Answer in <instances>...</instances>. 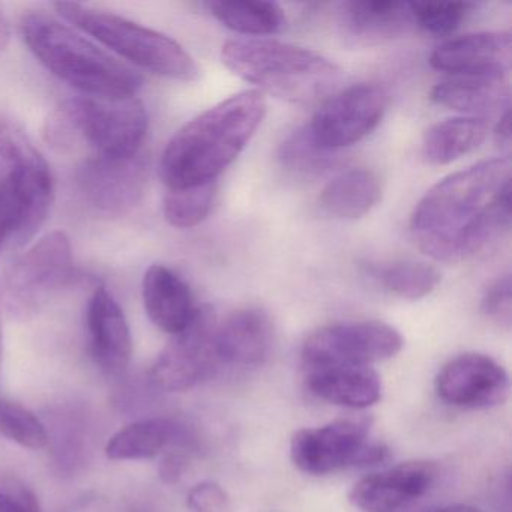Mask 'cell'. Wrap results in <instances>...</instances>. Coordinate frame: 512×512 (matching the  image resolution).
<instances>
[{
	"instance_id": "obj_1",
	"label": "cell",
	"mask_w": 512,
	"mask_h": 512,
	"mask_svg": "<svg viewBox=\"0 0 512 512\" xmlns=\"http://www.w3.org/2000/svg\"><path fill=\"white\" fill-rule=\"evenodd\" d=\"M511 226V161H481L437 182L419 200L410 232L437 262H460L487 250Z\"/></svg>"
},
{
	"instance_id": "obj_2",
	"label": "cell",
	"mask_w": 512,
	"mask_h": 512,
	"mask_svg": "<svg viewBox=\"0 0 512 512\" xmlns=\"http://www.w3.org/2000/svg\"><path fill=\"white\" fill-rule=\"evenodd\" d=\"M263 94L239 92L188 122L164 149L160 176L167 190L217 182L242 154L266 115Z\"/></svg>"
},
{
	"instance_id": "obj_3",
	"label": "cell",
	"mask_w": 512,
	"mask_h": 512,
	"mask_svg": "<svg viewBox=\"0 0 512 512\" xmlns=\"http://www.w3.org/2000/svg\"><path fill=\"white\" fill-rule=\"evenodd\" d=\"M20 29L35 58L85 97L124 100L136 97L142 86L133 68L49 14H26Z\"/></svg>"
},
{
	"instance_id": "obj_4",
	"label": "cell",
	"mask_w": 512,
	"mask_h": 512,
	"mask_svg": "<svg viewBox=\"0 0 512 512\" xmlns=\"http://www.w3.org/2000/svg\"><path fill=\"white\" fill-rule=\"evenodd\" d=\"M148 113L137 98L80 97L59 104L44 125V139L61 154L130 158L142 152Z\"/></svg>"
},
{
	"instance_id": "obj_5",
	"label": "cell",
	"mask_w": 512,
	"mask_h": 512,
	"mask_svg": "<svg viewBox=\"0 0 512 512\" xmlns=\"http://www.w3.org/2000/svg\"><path fill=\"white\" fill-rule=\"evenodd\" d=\"M227 70L269 94L292 104H311L337 85L341 70L325 56L275 40H233L224 44Z\"/></svg>"
},
{
	"instance_id": "obj_6",
	"label": "cell",
	"mask_w": 512,
	"mask_h": 512,
	"mask_svg": "<svg viewBox=\"0 0 512 512\" xmlns=\"http://www.w3.org/2000/svg\"><path fill=\"white\" fill-rule=\"evenodd\" d=\"M53 202L49 164L19 124L0 115V206L10 218L11 248L35 238Z\"/></svg>"
},
{
	"instance_id": "obj_7",
	"label": "cell",
	"mask_w": 512,
	"mask_h": 512,
	"mask_svg": "<svg viewBox=\"0 0 512 512\" xmlns=\"http://www.w3.org/2000/svg\"><path fill=\"white\" fill-rule=\"evenodd\" d=\"M59 16L94 37L110 52L155 76L179 82L199 79V67L190 53L167 35L137 25L109 11L97 10L77 2L55 4Z\"/></svg>"
},
{
	"instance_id": "obj_8",
	"label": "cell",
	"mask_w": 512,
	"mask_h": 512,
	"mask_svg": "<svg viewBox=\"0 0 512 512\" xmlns=\"http://www.w3.org/2000/svg\"><path fill=\"white\" fill-rule=\"evenodd\" d=\"M290 458L301 472L320 476L383 463L389 458V449L371 440L368 419H338L296 431L290 442Z\"/></svg>"
},
{
	"instance_id": "obj_9",
	"label": "cell",
	"mask_w": 512,
	"mask_h": 512,
	"mask_svg": "<svg viewBox=\"0 0 512 512\" xmlns=\"http://www.w3.org/2000/svg\"><path fill=\"white\" fill-rule=\"evenodd\" d=\"M74 260L70 238L53 232L20 256L5 278V295L11 310L19 314L40 310L73 278Z\"/></svg>"
},
{
	"instance_id": "obj_10",
	"label": "cell",
	"mask_w": 512,
	"mask_h": 512,
	"mask_svg": "<svg viewBox=\"0 0 512 512\" xmlns=\"http://www.w3.org/2000/svg\"><path fill=\"white\" fill-rule=\"evenodd\" d=\"M403 335L377 320L335 323L310 335L302 346L305 368L370 365L394 358L403 349Z\"/></svg>"
},
{
	"instance_id": "obj_11",
	"label": "cell",
	"mask_w": 512,
	"mask_h": 512,
	"mask_svg": "<svg viewBox=\"0 0 512 512\" xmlns=\"http://www.w3.org/2000/svg\"><path fill=\"white\" fill-rule=\"evenodd\" d=\"M388 92L377 83H358L332 94L317 110L308 133L328 152L349 148L370 136L388 110Z\"/></svg>"
},
{
	"instance_id": "obj_12",
	"label": "cell",
	"mask_w": 512,
	"mask_h": 512,
	"mask_svg": "<svg viewBox=\"0 0 512 512\" xmlns=\"http://www.w3.org/2000/svg\"><path fill=\"white\" fill-rule=\"evenodd\" d=\"M215 329L214 311L200 307L190 326L173 335L152 365L149 371L152 385L161 391L181 392L211 379L220 365L215 353Z\"/></svg>"
},
{
	"instance_id": "obj_13",
	"label": "cell",
	"mask_w": 512,
	"mask_h": 512,
	"mask_svg": "<svg viewBox=\"0 0 512 512\" xmlns=\"http://www.w3.org/2000/svg\"><path fill=\"white\" fill-rule=\"evenodd\" d=\"M148 175L142 152L130 158H86L77 172V185L95 212L122 217L142 199Z\"/></svg>"
},
{
	"instance_id": "obj_14",
	"label": "cell",
	"mask_w": 512,
	"mask_h": 512,
	"mask_svg": "<svg viewBox=\"0 0 512 512\" xmlns=\"http://www.w3.org/2000/svg\"><path fill=\"white\" fill-rule=\"evenodd\" d=\"M440 400L461 409H488L508 398L505 368L482 353H463L449 359L436 376Z\"/></svg>"
},
{
	"instance_id": "obj_15",
	"label": "cell",
	"mask_w": 512,
	"mask_h": 512,
	"mask_svg": "<svg viewBox=\"0 0 512 512\" xmlns=\"http://www.w3.org/2000/svg\"><path fill=\"white\" fill-rule=\"evenodd\" d=\"M436 478L433 461H406L359 479L349 500L362 512H397L424 496Z\"/></svg>"
},
{
	"instance_id": "obj_16",
	"label": "cell",
	"mask_w": 512,
	"mask_h": 512,
	"mask_svg": "<svg viewBox=\"0 0 512 512\" xmlns=\"http://www.w3.org/2000/svg\"><path fill=\"white\" fill-rule=\"evenodd\" d=\"M511 47L509 32H475L440 44L431 53L430 64L448 77L506 79L511 70Z\"/></svg>"
},
{
	"instance_id": "obj_17",
	"label": "cell",
	"mask_w": 512,
	"mask_h": 512,
	"mask_svg": "<svg viewBox=\"0 0 512 512\" xmlns=\"http://www.w3.org/2000/svg\"><path fill=\"white\" fill-rule=\"evenodd\" d=\"M86 326L95 364L112 376L124 373L133 355V338L124 311L104 286L89 299Z\"/></svg>"
},
{
	"instance_id": "obj_18",
	"label": "cell",
	"mask_w": 512,
	"mask_h": 512,
	"mask_svg": "<svg viewBox=\"0 0 512 512\" xmlns=\"http://www.w3.org/2000/svg\"><path fill=\"white\" fill-rule=\"evenodd\" d=\"M274 328L271 317L262 308H242L230 314L215 329V353L218 362L236 367H254L268 358Z\"/></svg>"
},
{
	"instance_id": "obj_19",
	"label": "cell",
	"mask_w": 512,
	"mask_h": 512,
	"mask_svg": "<svg viewBox=\"0 0 512 512\" xmlns=\"http://www.w3.org/2000/svg\"><path fill=\"white\" fill-rule=\"evenodd\" d=\"M344 37L356 46H379L409 34L415 26L412 2H347L341 10Z\"/></svg>"
},
{
	"instance_id": "obj_20",
	"label": "cell",
	"mask_w": 512,
	"mask_h": 512,
	"mask_svg": "<svg viewBox=\"0 0 512 512\" xmlns=\"http://www.w3.org/2000/svg\"><path fill=\"white\" fill-rule=\"evenodd\" d=\"M142 293L149 320L166 334H181L199 310L190 286L167 266L152 265L146 271Z\"/></svg>"
},
{
	"instance_id": "obj_21",
	"label": "cell",
	"mask_w": 512,
	"mask_h": 512,
	"mask_svg": "<svg viewBox=\"0 0 512 512\" xmlns=\"http://www.w3.org/2000/svg\"><path fill=\"white\" fill-rule=\"evenodd\" d=\"M307 386L320 400L347 409H367L382 398V380L370 365L311 368Z\"/></svg>"
},
{
	"instance_id": "obj_22",
	"label": "cell",
	"mask_w": 512,
	"mask_h": 512,
	"mask_svg": "<svg viewBox=\"0 0 512 512\" xmlns=\"http://www.w3.org/2000/svg\"><path fill=\"white\" fill-rule=\"evenodd\" d=\"M430 98L467 118L485 119L509 109L508 83L499 77H448L431 89Z\"/></svg>"
},
{
	"instance_id": "obj_23",
	"label": "cell",
	"mask_w": 512,
	"mask_h": 512,
	"mask_svg": "<svg viewBox=\"0 0 512 512\" xmlns=\"http://www.w3.org/2000/svg\"><path fill=\"white\" fill-rule=\"evenodd\" d=\"M187 437L184 425L175 419H140L110 437L106 455L113 461L151 460L170 446L187 442Z\"/></svg>"
},
{
	"instance_id": "obj_24",
	"label": "cell",
	"mask_w": 512,
	"mask_h": 512,
	"mask_svg": "<svg viewBox=\"0 0 512 512\" xmlns=\"http://www.w3.org/2000/svg\"><path fill=\"white\" fill-rule=\"evenodd\" d=\"M382 181L365 167L344 170L332 178L320 193V206L340 220H358L370 214L382 200Z\"/></svg>"
},
{
	"instance_id": "obj_25",
	"label": "cell",
	"mask_w": 512,
	"mask_h": 512,
	"mask_svg": "<svg viewBox=\"0 0 512 512\" xmlns=\"http://www.w3.org/2000/svg\"><path fill=\"white\" fill-rule=\"evenodd\" d=\"M488 125L485 119H446L428 128L422 140V157L428 164L445 166L460 160L479 148L487 137Z\"/></svg>"
},
{
	"instance_id": "obj_26",
	"label": "cell",
	"mask_w": 512,
	"mask_h": 512,
	"mask_svg": "<svg viewBox=\"0 0 512 512\" xmlns=\"http://www.w3.org/2000/svg\"><path fill=\"white\" fill-rule=\"evenodd\" d=\"M208 8L221 25L247 37H268L277 34L286 25L283 10L274 2L217 0L209 2Z\"/></svg>"
},
{
	"instance_id": "obj_27",
	"label": "cell",
	"mask_w": 512,
	"mask_h": 512,
	"mask_svg": "<svg viewBox=\"0 0 512 512\" xmlns=\"http://www.w3.org/2000/svg\"><path fill=\"white\" fill-rule=\"evenodd\" d=\"M217 196V182L196 187L167 190L164 197V218L170 226L191 229L208 218Z\"/></svg>"
},
{
	"instance_id": "obj_28",
	"label": "cell",
	"mask_w": 512,
	"mask_h": 512,
	"mask_svg": "<svg viewBox=\"0 0 512 512\" xmlns=\"http://www.w3.org/2000/svg\"><path fill=\"white\" fill-rule=\"evenodd\" d=\"M380 283L388 292L407 301H418L436 290L440 274L434 266L421 262H398L379 272Z\"/></svg>"
},
{
	"instance_id": "obj_29",
	"label": "cell",
	"mask_w": 512,
	"mask_h": 512,
	"mask_svg": "<svg viewBox=\"0 0 512 512\" xmlns=\"http://www.w3.org/2000/svg\"><path fill=\"white\" fill-rule=\"evenodd\" d=\"M335 158L334 152L317 146L307 127L290 133L278 149V160L283 167L298 175L311 176L326 172L334 166Z\"/></svg>"
},
{
	"instance_id": "obj_30",
	"label": "cell",
	"mask_w": 512,
	"mask_h": 512,
	"mask_svg": "<svg viewBox=\"0 0 512 512\" xmlns=\"http://www.w3.org/2000/svg\"><path fill=\"white\" fill-rule=\"evenodd\" d=\"M0 436L32 451L49 446L47 425L31 410L11 401L0 400Z\"/></svg>"
},
{
	"instance_id": "obj_31",
	"label": "cell",
	"mask_w": 512,
	"mask_h": 512,
	"mask_svg": "<svg viewBox=\"0 0 512 512\" xmlns=\"http://www.w3.org/2000/svg\"><path fill=\"white\" fill-rule=\"evenodd\" d=\"M478 5L470 2H448V4H419L412 2L416 28L431 35H451L475 13Z\"/></svg>"
},
{
	"instance_id": "obj_32",
	"label": "cell",
	"mask_w": 512,
	"mask_h": 512,
	"mask_svg": "<svg viewBox=\"0 0 512 512\" xmlns=\"http://www.w3.org/2000/svg\"><path fill=\"white\" fill-rule=\"evenodd\" d=\"M481 311L488 320L502 326L511 328L512 322V289L511 277L502 275L496 278L485 290L481 301Z\"/></svg>"
},
{
	"instance_id": "obj_33",
	"label": "cell",
	"mask_w": 512,
	"mask_h": 512,
	"mask_svg": "<svg viewBox=\"0 0 512 512\" xmlns=\"http://www.w3.org/2000/svg\"><path fill=\"white\" fill-rule=\"evenodd\" d=\"M0 512H41L40 502L25 482L0 472Z\"/></svg>"
},
{
	"instance_id": "obj_34",
	"label": "cell",
	"mask_w": 512,
	"mask_h": 512,
	"mask_svg": "<svg viewBox=\"0 0 512 512\" xmlns=\"http://www.w3.org/2000/svg\"><path fill=\"white\" fill-rule=\"evenodd\" d=\"M187 505L191 512H226L229 508V497L220 485L202 482L191 488Z\"/></svg>"
},
{
	"instance_id": "obj_35",
	"label": "cell",
	"mask_w": 512,
	"mask_h": 512,
	"mask_svg": "<svg viewBox=\"0 0 512 512\" xmlns=\"http://www.w3.org/2000/svg\"><path fill=\"white\" fill-rule=\"evenodd\" d=\"M187 466V455L182 454V452L173 451L169 452V454L161 460L158 472H160V478L163 479V482H166V484H175V482H178L181 476L184 475Z\"/></svg>"
},
{
	"instance_id": "obj_36",
	"label": "cell",
	"mask_w": 512,
	"mask_h": 512,
	"mask_svg": "<svg viewBox=\"0 0 512 512\" xmlns=\"http://www.w3.org/2000/svg\"><path fill=\"white\" fill-rule=\"evenodd\" d=\"M494 137H496L497 145L500 148L506 149V151L511 148V112H509V109L505 110L503 115H500V121L497 124Z\"/></svg>"
},
{
	"instance_id": "obj_37",
	"label": "cell",
	"mask_w": 512,
	"mask_h": 512,
	"mask_svg": "<svg viewBox=\"0 0 512 512\" xmlns=\"http://www.w3.org/2000/svg\"><path fill=\"white\" fill-rule=\"evenodd\" d=\"M11 247V224L7 214L0 206V253L4 248Z\"/></svg>"
},
{
	"instance_id": "obj_38",
	"label": "cell",
	"mask_w": 512,
	"mask_h": 512,
	"mask_svg": "<svg viewBox=\"0 0 512 512\" xmlns=\"http://www.w3.org/2000/svg\"><path fill=\"white\" fill-rule=\"evenodd\" d=\"M11 40V26L5 14L0 11V53L7 49Z\"/></svg>"
},
{
	"instance_id": "obj_39",
	"label": "cell",
	"mask_w": 512,
	"mask_h": 512,
	"mask_svg": "<svg viewBox=\"0 0 512 512\" xmlns=\"http://www.w3.org/2000/svg\"><path fill=\"white\" fill-rule=\"evenodd\" d=\"M433 512H482L481 509L475 508L470 505H449L443 508L436 509Z\"/></svg>"
},
{
	"instance_id": "obj_40",
	"label": "cell",
	"mask_w": 512,
	"mask_h": 512,
	"mask_svg": "<svg viewBox=\"0 0 512 512\" xmlns=\"http://www.w3.org/2000/svg\"><path fill=\"white\" fill-rule=\"evenodd\" d=\"M4 364V328H2V307H0V373Z\"/></svg>"
}]
</instances>
